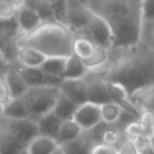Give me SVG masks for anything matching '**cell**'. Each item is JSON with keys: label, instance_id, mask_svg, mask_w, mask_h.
<instances>
[{"label": "cell", "instance_id": "cell-1", "mask_svg": "<svg viewBox=\"0 0 154 154\" xmlns=\"http://www.w3.org/2000/svg\"><path fill=\"white\" fill-rule=\"evenodd\" d=\"M109 58L113 66L103 77L107 82L122 84L130 97L154 89V47L141 41L124 48L113 47Z\"/></svg>", "mask_w": 154, "mask_h": 154}, {"label": "cell", "instance_id": "cell-2", "mask_svg": "<svg viewBox=\"0 0 154 154\" xmlns=\"http://www.w3.org/2000/svg\"><path fill=\"white\" fill-rule=\"evenodd\" d=\"M90 11L102 18L112 29L114 47L124 48L138 42L142 17V0H84Z\"/></svg>", "mask_w": 154, "mask_h": 154}, {"label": "cell", "instance_id": "cell-3", "mask_svg": "<svg viewBox=\"0 0 154 154\" xmlns=\"http://www.w3.org/2000/svg\"><path fill=\"white\" fill-rule=\"evenodd\" d=\"M73 31L66 24L57 20L42 22L32 32L18 38V43L30 46L47 58L73 55Z\"/></svg>", "mask_w": 154, "mask_h": 154}, {"label": "cell", "instance_id": "cell-4", "mask_svg": "<svg viewBox=\"0 0 154 154\" xmlns=\"http://www.w3.org/2000/svg\"><path fill=\"white\" fill-rule=\"evenodd\" d=\"M60 93V88L57 87H30L22 96L28 108L29 118L37 120L43 114L53 111Z\"/></svg>", "mask_w": 154, "mask_h": 154}, {"label": "cell", "instance_id": "cell-5", "mask_svg": "<svg viewBox=\"0 0 154 154\" xmlns=\"http://www.w3.org/2000/svg\"><path fill=\"white\" fill-rule=\"evenodd\" d=\"M1 130L24 148L38 135L37 122L30 118L11 119L1 117Z\"/></svg>", "mask_w": 154, "mask_h": 154}, {"label": "cell", "instance_id": "cell-6", "mask_svg": "<svg viewBox=\"0 0 154 154\" xmlns=\"http://www.w3.org/2000/svg\"><path fill=\"white\" fill-rule=\"evenodd\" d=\"M94 13L84 0H67L66 2V25L75 35L81 34L91 22Z\"/></svg>", "mask_w": 154, "mask_h": 154}, {"label": "cell", "instance_id": "cell-7", "mask_svg": "<svg viewBox=\"0 0 154 154\" xmlns=\"http://www.w3.org/2000/svg\"><path fill=\"white\" fill-rule=\"evenodd\" d=\"M78 35L88 37L95 45H97L102 48H106L108 51L114 47V35H113L111 26L102 18L97 17L96 14H94V17H93L91 22L89 23V25L87 26V29Z\"/></svg>", "mask_w": 154, "mask_h": 154}, {"label": "cell", "instance_id": "cell-8", "mask_svg": "<svg viewBox=\"0 0 154 154\" xmlns=\"http://www.w3.org/2000/svg\"><path fill=\"white\" fill-rule=\"evenodd\" d=\"M73 119L84 131H90L95 129L102 123L101 105L90 101L79 105L73 116Z\"/></svg>", "mask_w": 154, "mask_h": 154}, {"label": "cell", "instance_id": "cell-9", "mask_svg": "<svg viewBox=\"0 0 154 154\" xmlns=\"http://www.w3.org/2000/svg\"><path fill=\"white\" fill-rule=\"evenodd\" d=\"M84 79L88 87V101L99 105L113 101L108 89V84L102 76L88 71Z\"/></svg>", "mask_w": 154, "mask_h": 154}, {"label": "cell", "instance_id": "cell-10", "mask_svg": "<svg viewBox=\"0 0 154 154\" xmlns=\"http://www.w3.org/2000/svg\"><path fill=\"white\" fill-rule=\"evenodd\" d=\"M17 63L18 61L12 63L7 67L1 70V77L5 79L12 99L22 97L29 89V85L25 83V81L23 79V77L18 71Z\"/></svg>", "mask_w": 154, "mask_h": 154}, {"label": "cell", "instance_id": "cell-11", "mask_svg": "<svg viewBox=\"0 0 154 154\" xmlns=\"http://www.w3.org/2000/svg\"><path fill=\"white\" fill-rule=\"evenodd\" d=\"M60 91L78 106L88 101V87L84 78H64Z\"/></svg>", "mask_w": 154, "mask_h": 154}, {"label": "cell", "instance_id": "cell-12", "mask_svg": "<svg viewBox=\"0 0 154 154\" xmlns=\"http://www.w3.org/2000/svg\"><path fill=\"white\" fill-rule=\"evenodd\" d=\"M16 19H17V23H18L22 35H28V34L32 32L43 22L36 11H34L32 8H30L25 5H22L18 7L17 13H16Z\"/></svg>", "mask_w": 154, "mask_h": 154}, {"label": "cell", "instance_id": "cell-13", "mask_svg": "<svg viewBox=\"0 0 154 154\" xmlns=\"http://www.w3.org/2000/svg\"><path fill=\"white\" fill-rule=\"evenodd\" d=\"M96 144L91 131H84L76 140L60 146L64 154H91Z\"/></svg>", "mask_w": 154, "mask_h": 154}, {"label": "cell", "instance_id": "cell-14", "mask_svg": "<svg viewBox=\"0 0 154 154\" xmlns=\"http://www.w3.org/2000/svg\"><path fill=\"white\" fill-rule=\"evenodd\" d=\"M36 122H37V128H38V135L57 140L63 120L53 111L43 114Z\"/></svg>", "mask_w": 154, "mask_h": 154}, {"label": "cell", "instance_id": "cell-15", "mask_svg": "<svg viewBox=\"0 0 154 154\" xmlns=\"http://www.w3.org/2000/svg\"><path fill=\"white\" fill-rule=\"evenodd\" d=\"M47 59V57L45 54H42L40 51L26 46V45H22L18 43L17 47V61L20 65L24 66H41L42 63Z\"/></svg>", "mask_w": 154, "mask_h": 154}, {"label": "cell", "instance_id": "cell-16", "mask_svg": "<svg viewBox=\"0 0 154 154\" xmlns=\"http://www.w3.org/2000/svg\"><path fill=\"white\" fill-rule=\"evenodd\" d=\"M60 146L58 144L57 140L37 135L28 146L26 152L28 154H53Z\"/></svg>", "mask_w": 154, "mask_h": 154}, {"label": "cell", "instance_id": "cell-17", "mask_svg": "<svg viewBox=\"0 0 154 154\" xmlns=\"http://www.w3.org/2000/svg\"><path fill=\"white\" fill-rule=\"evenodd\" d=\"M83 132H84V130L77 124V122L75 119L63 120V124L60 126V130H59V134L57 137V142L59 146H63L65 143H69V142L76 140Z\"/></svg>", "mask_w": 154, "mask_h": 154}, {"label": "cell", "instance_id": "cell-18", "mask_svg": "<svg viewBox=\"0 0 154 154\" xmlns=\"http://www.w3.org/2000/svg\"><path fill=\"white\" fill-rule=\"evenodd\" d=\"M18 71L25 83L30 87H40L45 85V79H46V73L42 71V69L38 66H24L17 63Z\"/></svg>", "mask_w": 154, "mask_h": 154}, {"label": "cell", "instance_id": "cell-19", "mask_svg": "<svg viewBox=\"0 0 154 154\" xmlns=\"http://www.w3.org/2000/svg\"><path fill=\"white\" fill-rule=\"evenodd\" d=\"M97 45H95L91 40L82 35H75L73 41V54L77 55L83 61L89 60L96 52Z\"/></svg>", "mask_w": 154, "mask_h": 154}, {"label": "cell", "instance_id": "cell-20", "mask_svg": "<svg viewBox=\"0 0 154 154\" xmlns=\"http://www.w3.org/2000/svg\"><path fill=\"white\" fill-rule=\"evenodd\" d=\"M1 117L11 118V119H20V118H29L28 108L24 103L23 97L12 99L5 106L1 107Z\"/></svg>", "mask_w": 154, "mask_h": 154}, {"label": "cell", "instance_id": "cell-21", "mask_svg": "<svg viewBox=\"0 0 154 154\" xmlns=\"http://www.w3.org/2000/svg\"><path fill=\"white\" fill-rule=\"evenodd\" d=\"M77 108H78V105H76L66 95L60 93V95L55 102V106L53 108V112L61 120H67V119H73V116H75Z\"/></svg>", "mask_w": 154, "mask_h": 154}, {"label": "cell", "instance_id": "cell-22", "mask_svg": "<svg viewBox=\"0 0 154 154\" xmlns=\"http://www.w3.org/2000/svg\"><path fill=\"white\" fill-rule=\"evenodd\" d=\"M124 108L116 101H109L101 105V114H102V122L109 125H113L118 123L124 113Z\"/></svg>", "mask_w": 154, "mask_h": 154}, {"label": "cell", "instance_id": "cell-23", "mask_svg": "<svg viewBox=\"0 0 154 154\" xmlns=\"http://www.w3.org/2000/svg\"><path fill=\"white\" fill-rule=\"evenodd\" d=\"M69 58L70 57H51V58H47L40 67L47 75H54V76L63 77Z\"/></svg>", "mask_w": 154, "mask_h": 154}, {"label": "cell", "instance_id": "cell-24", "mask_svg": "<svg viewBox=\"0 0 154 154\" xmlns=\"http://www.w3.org/2000/svg\"><path fill=\"white\" fill-rule=\"evenodd\" d=\"M88 71L89 70L83 63V60L73 54L67 60V65L63 75V78H84Z\"/></svg>", "mask_w": 154, "mask_h": 154}, {"label": "cell", "instance_id": "cell-25", "mask_svg": "<svg viewBox=\"0 0 154 154\" xmlns=\"http://www.w3.org/2000/svg\"><path fill=\"white\" fill-rule=\"evenodd\" d=\"M25 6L32 8L36 11L40 17L42 18L43 22L47 20H55L54 14H53V8H52V2L49 0H24Z\"/></svg>", "mask_w": 154, "mask_h": 154}, {"label": "cell", "instance_id": "cell-26", "mask_svg": "<svg viewBox=\"0 0 154 154\" xmlns=\"http://www.w3.org/2000/svg\"><path fill=\"white\" fill-rule=\"evenodd\" d=\"M138 41L154 47V19H143Z\"/></svg>", "mask_w": 154, "mask_h": 154}, {"label": "cell", "instance_id": "cell-27", "mask_svg": "<svg viewBox=\"0 0 154 154\" xmlns=\"http://www.w3.org/2000/svg\"><path fill=\"white\" fill-rule=\"evenodd\" d=\"M52 8L54 19L66 24V2L67 0H52Z\"/></svg>", "mask_w": 154, "mask_h": 154}, {"label": "cell", "instance_id": "cell-28", "mask_svg": "<svg viewBox=\"0 0 154 154\" xmlns=\"http://www.w3.org/2000/svg\"><path fill=\"white\" fill-rule=\"evenodd\" d=\"M18 7L14 6L10 0H0V19L14 17Z\"/></svg>", "mask_w": 154, "mask_h": 154}, {"label": "cell", "instance_id": "cell-29", "mask_svg": "<svg viewBox=\"0 0 154 154\" xmlns=\"http://www.w3.org/2000/svg\"><path fill=\"white\" fill-rule=\"evenodd\" d=\"M118 154H140V150L136 142L128 138L118 147Z\"/></svg>", "mask_w": 154, "mask_h": 154}, {"label": "cell", "instance_id": "cell-30", "mask_svg": "<svg viewBox=\"0 0 154 154\" xmlns=\"http://www.w3.org/2000/svg\"><path fill=\"white\" fill-rule=\"evenodd\" d=\"M91 154H118V148L108 143L99 142L95 144Z\"/></svg>", "mask_w": 154, "mask_h": 154}, {"label": "cell", "instance_id": "cell-31", "mask_svg": "<svg viewBox=\"0 0 154 154\" xmlns=\"http://www.w3.org/2000/svg\"><path fill=\"white\" fill-rule=\"evenodd\" d=\"M143 19H154V0H142Z\"/></svg>", "mask_w": 154, "mask_h": 154}, {"label": "cell", "instance_id": "cell-32", "mask_svg": "<svg viewBox=\"0 0 154 154\" xmlns=\"http://www.w3.org/2000/svg\"><path fill=\"white\" fill-rule=\"evenodd\" d=\"M11 100H12V97H11L10 90L6 85V82L2 77H0V102H1V107L5 106Z\"/></svg>", "mask_w": 154, "mask_h": 154}, {"label": "cell", "instance_id": "cell-33", "mask_svg": "<svg viewBox=\"0 0 154 154\" xmlns=\"http://www.w3.org/2000/svg\"><path fill=\"white\" fill-rule=\"evenodd\" d=\"M14 6H17V7H19V6H22L23 4H24V0H10Z\"/></svg>", "mask_w": 154, "mask_h": 154}, {"label": "cell", "instance_id": "cell-34", "mask_svg": "<svg viewBox=\"0 0 154 154\" xmlns=\"http://www.w3.org/2000/svg\"><path fill=\"white\" fill-rule=\"evenodd\" d=\"M53 154H64V152H63V149L59 147V148H58V149H57V150H55Z\"/></svg>", "mask_w": 154, "mask_h": 154}, {"label": "cell", "instance_id": "cell-35", "mask_svg": "<svg viewBox=\"0 0 154 154\" xmlns=\"http://www.w3.org/2000/svg\"><path fill=\"white\" fill-rule=\"evenodd\" d=\"M19 154H28V152H26V149H23V150H22Z\"/></svg>", "mask_w": 154, "mask_h": 154}, {"label": "cell", "instance_id": "cell-36", "mask_svg": "<svg viewBox=\"0 0 154 154\" xmlns=\"http://www.w3.org/2000/svg\"><path fill=\"white\" fill-rule=\"evenodd\" d=\"M49 1H52V0H49Z\"/></svg>", "mask_w": 154, "mask_h": 154}]
</instances>
